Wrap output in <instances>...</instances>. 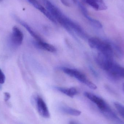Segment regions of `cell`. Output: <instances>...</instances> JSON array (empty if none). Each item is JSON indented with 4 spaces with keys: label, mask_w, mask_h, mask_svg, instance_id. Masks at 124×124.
Instances as JSON below:
<instances>
[{
    "label": "cell",
    "mask_w": 124,
    "mask_h": 124,
    "mask_svg": "<svg viewBox=\"0 0 124 124\" xmlns=\"http://www.w3.org/2000/svg\"><path fill=\"white\" fill-rule=\"evenodd\" d=\"M17 21L21 24L23 27H24L26 30L28 31L30 34L31 35V36H32L36 41H40L43 40L39 36L36 32L31 28V27H30V25H28L27 23L24 22V21L20 20L19 19L16 18Z\"/></svg>",
    "instance_id": "obj_14"
},
{
    "label": "cell",
    "mask_w": 124,
    "mask_h": 124,
    "mask_svg": "<svg viewBox=\"0 0 124 124\" xmlns=\"http://www.w3.org/2000/svg\"><path fill=\"white\" fill-rule=\"evenodd\" d=\"M82 2L87 4L97 11H104L108 7L103 0H81Z\"/></svg>",
    "instance_id": "obj_10"
},
{
    "label": "cell",
    "mask_w": 124,
    "mask_h": 124,
    "mask_svg": "<svg viewBox=\"0 0 124 124\" xmlns=\"http://www.w3.org/2000/svg\"><path fill=\"white\" fill-rule=\"evenodd\" d=\"M28 2L32 4L34 7L38 10L40 11L41 13H43L44 15L46 16L50 21L54 23H56V21L53 17L49 12L46 9L44 8L40 3L38 2L37 0H27Z\"/></svg>",
    "instance_id": "obj_9"
},
{
    "label": "cell",
    "mask_w": 124,
    "mask_h": 124,
    "mask_svg": "<svg viewBox=\"0 0 124 124\" xmlns=\"http://www.w3.org/2000/svg\"><path fill=\"white\" fill-rule=\"evenodd\" d=\"M78 6L80 8L81 12L83 14L85 17H86L90 23L93 26L97 28H102V25L101 23L100 22H99L98 20H97L93 18H92L88 14L87 9L86 8V7L82 4L80 2L78 1Z\"/></svg>",
    "instance_id": "obj_11"
},
{
    "label": "cell",
    "mask_w": 124,
    "mask_h": 124,
    "mask_svg": "<svg viewBox=\"0 0 124 124\" xmlns=\"http://www.w3.org/2000/svg\"><path fill=\"white\" fill-rule=\"evenodd\" d=\"M4 101L6 102H7L11 98V95L8 92H4Z\"/></svg>",
    "instance_id": "obj_19"
},
{
    "label": "cell",
    "mask_w": 124,
    "mask_h": 124,
    "mask_svg": "<svg viewBox=\"0 0 124 124\" xmlns=\"http://www.w3.org/2000/svg\"><path fill=\"white\" fill-rule=\"evenodd\" d=\"M96 62L98 65L106 71L110 68L114 62L113 57L100 52L96 58Z\"/></svg>",
    "instance_id": "obj_7"
},
{
    "label": "cell",
    "mask_w": 124,
    "mask_h": 124,
    "mask_svg": "<svg viewBox=\"0 0 124 124\" xmlns=\"http://www.w3.org/2000/svg\"><path fill=\"white\" fill-rule=\"evenodd\" d=\"M114 104L118 112L124 119V105L117 102H114Z\"/></svg>",
    "instance_id": "obj_16"
},
{
    "label": "cell",
    "mask_w": 124,
    "mask_h": 124,
    "mask_svg": "<svg viewBox=\"0 0 124 124\" xmlns=\"http://www.w3.org/2000/svg\"><path fill=\"white\" fill-rule=\"evenodd\" d=\"M55 89L57 90L60 92L67 96H69L70 97H73L75 95L78 94V91L76 89L72 87L70 88H65L63 87H56Z\"/></svg>",
    "instance_id": "obj_15"
},
{
    "label": "cell",
    "mask_w": 124,
    "mask_h": 124,
    "mask_svg": "<svg viewBox=\"0 0 124 124\" xmlns=\"http://www.w3.org/2000/svg\"><path fill=\"white\" fill-rule=\"evenodd\" d=\"M106 71L108 77L114 81H116L121 78L124 79V67L115 62L113 63Z\"/></svg>",
    "instance_id": "obj_5"
},
{
    "label": "cell",
    "mask_w": 124,
    "mask_h": 124,
    "mask_svg": "<svg viewBox=\"0 0 124 124\" xmlns=\"http://www.w3.org/2000/svg\"><path fill=\"white\" fill-rule=\"evenodd\" d=\"M84 95L97 106L101 112L106 118L114 122L118 120L119 117L118 116L103 99L88 92L85 93Z\"/></svg>",
    "instance_id": "obj_2"
},
{
    "label": "cell",
    "mask_w": 124,
    "mask_h": 124,
    "mask_svg": "<svg viewBox=\"0 0 124 124\" xmlns=\"http://www.w3.org/2000/svg\"><path fill=\"white\" fill-rule=\"evenodd\" d=\"M59 109L62 113L73 116H78L81 114L80 111L66 105H61L59 106Z\"/></svg>",
    "instance_id": "obj_12"
},
{
    "label": "cell",
    "mask_w": 124,
    "mask_h": 124,
    "mask_svg": "<svg viewBox=\"0 0 124 124\" xmlns=\"http://www.w3.org/2000/svg\"><path fill=\"white\" fill-rule=\"evenodd\" d=\"M88 44L91 48L97 49L100 53L113 57V52L111 42L103 40L97 38H92L88 40Z\"/></svg>",
    "instance_id": "obj_3"
},
{
    "label": "cell",
    "mask_w": 124,
    "mask_h": 124,
    "mask_svg": "<svg viewBox=\"0 0 124 124\" xmlns=\"http://www.w3.org/2000/svg\"><path fill=\"white\" fill-rule=\"evenodd\" d=\"M41 0L57 22L59 23L71 35H74L75 32L79 36L84 35V31L79 25L63 14L60 9L48 0Z\"/></svg>",
    "instance_id": "obj_1"
},
{
    "label": "cell",
    "mask_w": 124,
    "mask_h": 124,
    "mask_svg": "<svg viewBox=\"0 0 124 124\" xmlns=\"http://www.w3.org/2000/svg\"><path fill=\"white\" fill-rule=\"evenodd\" d=\"M35 102L37 110L41 116L45 118H49L50 114L48 106L43 98L37 96L35 99Z\"/></svg>",
    "instance_id": "obj_6"
},
{
    "label": "cell",
    "mask_w": 124,
    "mask_h": 124,
    "mask_svg": "<svg viewBox=\"0 0 124 124\" xmlns=\"http://www.w3.org/2000/svg\"><path fill=\"white\" fill-rule=\"evenodd\" d=\"M35 45L40 49L51 53H54L56 51V48L54 46L46 43L43 40L36 41Z\"/></svg>",
    "instance_id": "obj_13"
},
{
    "label": "cell",
    "mask_w": 124,
    "mask_h": 124,
    "mask_svg": "<svg viewBox=\"0 0 124 124\" xmlns=\"http://www.w3.org/2000/svg\"><path fill=\"white\" fill-rule=\"evenodd\" d=\"M2 0H0V2H1V1H2Z\"/></svg>",
    "instance_id": "obj_22"
},
{
    "label": "cell",
    "mask_w": 124,
    "mask_h": 124,
    "mask_svg": "<svg viewBox=\"0 0 124 124\" xmlns=\"http://www.w3.org/2000/svg\"><path fill=\"white\" fill-rule=\"evenodd\" d=\"M62 3L67 7H71L77 2V0H60Z\"/></svg>",
    "instance_id": "obj_17"
},
{
    "label": "cell",
    "mask_w": 124,
    "mask_h": 124,
    "mask_svg": "<svg viewBox=\"0 0 124 124\" xmlns=\"http://www.w3.org/2000/svg\"><path fill=\"white\" fill-rule=\"evenodd\" d=\"M69 124H80L78 122L75 121H71L69 122Z\"/></svg>",
    "instance_id": "obj_20"
},
{
    "label": "cell",
    "mask_w": 124,
    "mask_h": 124,
    "mask_svg": "<svg viewBox=\"0 0 124 124\" xmlns=\"http://www.w3.org/2000/svg\"><path fill=\"white\" fill-rule=\"evenodd\" d=\"M122 89H123V92L124 93V83L123 84V86H122Z\"/></svg>",
    "instance_id": "obj_21"
},
{
    "label": "cell",
    "mask_w": 124,
    "mask_h": 124,
    "mask_svg": "<svg viewBox=\"0 0 124 124\" xmlns=\"http://www.w3.org/2000/svg\"><path fill=\"white\" fill-rule=\"evenodd\" d=\"M24 39V35L21 30L16 26L12 28L10 38V42L15 47L19 46L22 44Z\"/></svg>",
    "instance_id": "obj_8"
},
{
    "label": "cell",
    "mask_w": 124,
    "mask_h": 124,
    "mask_svg": "<svg viewBox=\"0 0 124 124\" xmlns=\"http://www.w3.org/2000/svg\"><path fill=\"white\" fill-rule=\"evenodd\" d=\"M60 69L67 75L75 78L80 82L86 85L90 89L95 90L97 88L94 84L88 79L85 75L81 71L76 69L66 67H62L60 68Z\"/></svg>",
    "instance_id": "obj_4"
},
{
    "label": "cell",
    "mask_w": 124,
    "mask_h": 124,
    "mask_svg": "<svg viewBox=\"0 0 124 124\" xmlns=\"http://www.w3.org/2000/svg\"><path fill=\"white\" fill-rule=\"evenodd\" d=\"M6 77L3 72L0 69V84H3L5 82Z\"/></svg>",
    "instance_id": "obj_18"
}]
</instances>
